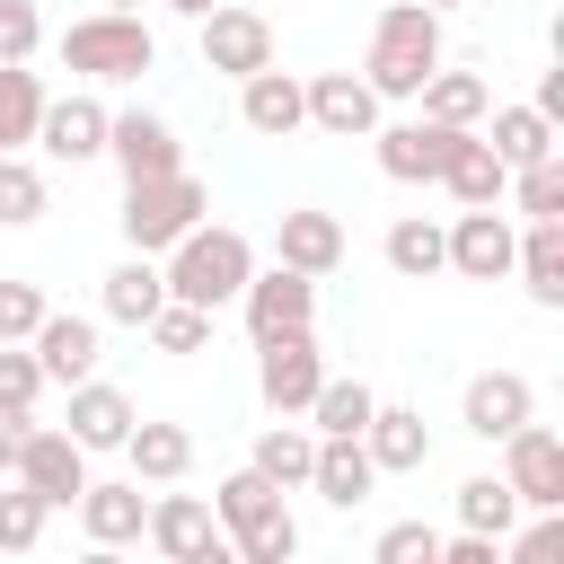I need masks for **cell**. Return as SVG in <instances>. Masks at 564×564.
<instances>
[{"label":"cell","mask_w":564,"mask_h":564,"mask_svg":"<svg viewBox=\"0 0 564 564\" xmlns=\"http://www.w3.org/2000/svg\"><path fill=\"white\" fill-rule=\"evenodd\" d=\"M167 300H185V308H229L238 291H247V273H256V247H247V229H229V220H194L176 247H167Z\"/></svg>","instance_id":"1"},{"label":"cell","mask_w":564,"mask_h":564,"mask_svg":"<svg viewBox=\"0 0 564 564\" xmlns=\"http://www.w3.org/2000/svg\"><path fill=\"white\" fill-rule=\"evenodd\" d=\"M432 70H441V9H423V0H388L379 26H370V53H361L370 97H379V106H388V97H414Z\"/></svg>","instance_id":"2"},{"label":"cell","mask_w":564,"mask_h":564,"mask_svg":"<svg viewBox=\"0 0 564 564\" xmlns=\"http://www.w3.org/2000/svg\"><path fill=\"white\" fill-rule=\"evenodd\" d=\"M212 520L229 529V555H247V564H291V555H300V520H291L282 485H273V476H256V467L220 476Z\"/></svg>","instance_id":"3"},{"label":"cell","mask_w":564,"mask_h":564,"mask_svg":"<svg viewBox=\"0 0 564 564\" xmlns=\"http://www.w3.org/2000/svg\"><path fill=\"white\" fill-rule=\"evenodd\" d=\"M159 62V35L141 26V9H88L62 26V70L79 79H141Z\"/></svg>","instance_id":"4"},{"label":"cell","mask_w":564,"mask_h":564,"mask_svg":"<svg viewBox=\"0 0 564 564\" xmlns=\"http://www.w3.org/2000/svg\"><path fill=\"white\" fill-rule=\"evenodd\" d=\"M203 212H212V194H203L194 167H167V176H132L123 185V238H132V256H167Z\"/></svg>","instance_id":"5"},{"label":"cell","mask_w":564,"mask_h":564,"mask_svg":"<svg viewBox=\"0 0 564 564\" xmlns=\"http://www.w3.org/2000/svg\"><path fill=\"white\" fill-rule=\"evenodd\" d=\"M502 485L520 494V511H564V432H546L538 414L502 432Z\"/></svg>","instance_id":"6"},{"label":"cell","mask_w":564,"mask_h":564,"mask_svg":"<svg viewBox=\"0 0 564 564\" xmlns=\"http://www.w3.org/2000/svg\"><path fill=\"white\" fill-rule=\"evenodd\" d=\"M317 379H326V361H317V335H308V326H291V335H264V344H256V397H264L273 414H308Z\"/></svg>","instance_id":"7"},{"label":"cell","mask_w":564,"mask_h":564,"mask_svg":"<svg viewBox=\"0 0 564 564\" xmlns=\"http://www.w3.org/2000/svg\"><path fill=\"white\" fill-rule=\"evenodd\" d=\"M141 538H150L167 564H229V529H220L212 502H194V494H159L150 520H141Z\"/></svg>","instance_id":"8"},{"label":"cell","mask_w":564,"mask_h":564,"mask_svg":"<svg viewBox=\"0 0 564 564\" xmlns=\"http://www.w3.org/2000/svg\"><path fill=\"white\" fill-rule=\"evenodd\" d=\"M194 26H203V70H220V79H247V70L273 62V26L256 9H238V0H212Z\"/></svg>","instance_id":"9"},{"label":"cell","mask_w":564,"mask_h":564,"mask_svg":"<svg viewBox=\"0 0 564 564\" xmlns=\"http://www.w3.org/2000/svg\"><path fill=\"white\" fill-rule=\"evenodd\" d=\"M511 247H520V229H511L502 203H467L449 220V273H467V282H502L511 273Z\"/></svg>","instance_id":"10"},{"label":"cell","mask_w":564,"mask_h":564,"mask_svg":"<svg viewBox=\"0 0 564 564\" xmlns=\"http://www.w3.org/2000/svg\"><path fill=\"white\" fill-rule=\"evenodd\" d=\"M18 485H35L53 511H70L79 502V485H88V449L70 441V432H44V423H26V441H18V467H9Z\"/></svg>","instance_id":"11"},{"label":"cell","mask_w":564,"mask_h":564,"mask_svg":"<svg viewBox=\"0 0 564 564\" xmlns=\"http://www.w3.org/2000/svg\"><path fill=\"white\" fill-rule=\"evenodd\" d=\"M106 159H115L123 185H132V176H167V167H185V141H176L167 115L132 106V115H106Z\"/></svg>","instance_id":"12"},{"label":"cell","mask_w":564,"mask_h":564,"mask_svg":"<svg viewBox=\"0 0 564 564\" xmlns=\"http://www.w3.org/2000/svg\"><path fill=\"white\" fill-rule=\"evenodd\" d=\"M300 97H308V123L335 132V141H370L379 132V97H370L361 70H317V79H300Z\"/></svg>","instance_id":"13"},{"label":"cell","mask_w":564,"mask_h":564,"mask_svg":"<svg viewBox=\"0 0 564 564\" xmlns=\"http://www.w3.org/2000/svg\"><path fill=\"white\" fill-rule=\"evenodd\" d=\"M238 308H247V335L264 344V335H291V326H308V317H317V282H308V273H291V264H273V273H247Z\"/></svg>","instance_id":"14"},{"label":"cell","mask_w":564,"mask_h":564,"mask_svg":"<svg viewBox=\"0 0 564 564\" xmlns=\"http://www.w3.org/2000/svg\"><path fill=\"white\" fill-rule=\"evenodd\" d=\"M26 352H35V370H44V388H79V379L97 370V317H70V308H44V317H35V335H26Z\"/></svg>","instance_id":"15"},{"label":"cell","mask_w":564,"mask_h":564,"mask_svg":"<svg viewBox=\"0 0 564 564\" xmlns=\"http://www.w3.org/2000/svg\"><path fill=\"white\" fill-rule=\"evenodd\" d=\"M529 414H538V388H529L520 370H476L467 397H458V423H467L476 441H502V432H520Z\"/></svg>","instance_id":"16"},{"label":"cell","mask_w":564,"mask_h":564,"mask_svg":"<svg viewBox=\"0 0 564 564\" xmlns=\"http://www.w3.org/2000/svg\"><path fill=\"white\" fill-rule=\"evenodd\" d=\"M35 150H53V159H106V106L88 97V88H70V97H44V115H35Z\"/></svg>","instance_id":"17"},{"label":"cell","mask_w":564,"mask_h":564,"mask_svg":"<svg viewBox=\"0 0 564 564\" xmlns=\"http://www.w3.org/2000/svg\"><path fill=\"white\" fill-rule=\"evenodd\" d=\"M370 141H379V176H397V185H432L441 159H449V141H458V123L414 115V123H388V132H370Z\"/></svg>","instance_id":"18"},{"label":"cell","mask_w":564,"mask_h":564,"mask_svg":"<svg viewBox=\"0 0 564 564\" xmlns=\"http://www.w3.org/2000/svg\"><path fill=\"white\" fill-rule=\"evenodd\" d=\"M238 115H247V132H264V141H291L300 123H308V97H300V79L291 70H247L238 79Z\"/></svg>","instance_id":"19"},{"label":"cell","mask_w":564,"mask_h":564,"mask_svg":"<svg viewBox=\"0 0 564 564\" xmlns=\"http://www.w3.org/2000/svg\"><path fill=\"white\" fill-rule=\"evenodd\" d=\"M273 264L326 282V273L344 264V220H335V212H282V229H273Z\"/></svg>","instance_id":"20"},{"label":"cell","mask_w":564,"mask_h":564,"mask_svg":"<svg viewBox=\"0 0 564 564\" xmlns=\"http://www.w3.org/2000/svg\"><path fill=\"white\" fill-rule=\"evenodd\" d=\"M361 449H370V467H379V476H414V467L432 458V432H423V414H414V405H370Z\"/></svg>","instance_id":"21"},{"label":"cell","mask_w":564,"mask_h":564,"mask_svg":"<svg viewBox=\"0 0 564 564\" xmlns=\"http://www.w3.org/2000/svg\"><path fill=\"white\" fill-rule=\"evenodd\" d=\"M79 449H123V432H132V397L123 388H106L97 370L70 388V423H62Z\"/></svg>","instance_id":"22"},{"label":"cell","mask_w":564,"mask_h":564,"mask_svg":"<svg viewBox=\"0 0 564 564\" xmlns=\"http://www.w3.org/2000/svg\"><path fill=\"white\" fill-rule=\"evenodd\" d=\"M432 185H449L458 203H502L511 167H502V159H494V141H485V132L467 123V132L449 141V159H441V176H432Z\"/></svg>","instance_id":"23"},{"label":"cell","mask_w":564,"mask_h":564,"mask_svg":"<svg viewBox=\"0 0 564 564\" xmlns=\"http://www.w3.org/2000/svg\"><path fill=\"white\" fill-rule=\"evenodd\" d=\"M511 273L538 308H564V220H529L520 247H511Z\"/></svg>","instance_id":"24"},{"label":"cell","mask_w":564,"mask_h":564,"mask_svg":"<svg viewBox=\"0 0 564 564\" xmlns=\"http://www.w3.org/2000/svg\"><path fill=\"white\" fill-rule=\"evenodd\" d=\"M308 485L335 502V511H352V502H370V485H379V467H370V449L361 441H335V432H317V458H308Z\"/></svg>","instance_id":"25"},{"label":"cell","mask_w":564,"mask_h":564,"mask_svg":"<svg viewBox=\"0 0 564 564\" xmlns=\"http://www.w3.org/2000/svg\"><path fill=\"white\" fill-rule=\"evenodd\" d=\"M141 520H150L141 476H132V485H79V529H88V546H132Z\"/></svg>","instance_id":"26"},{"label":"cell","mask_w":564,"mask_h":564,"mask_svg":"<svg viewBox=\"0 0 564 564\" xmlns=\"http://www.w3.org/2000/svg\"><path fill=\"white\" fill-rule=\"evenodd\" d=\"M123 458H132V476H141V485H176V476L194 467V432H185V423H141V414H132Z\"/></svg>","instance_id":"27"},{"label":"cell","mask_w":564,"mask_h":564,"mask_svg":"<svg viewBox=\"0 0 564 564\" xmlns=\"http://www.w3.org/2000/svg\"><path fill=\"white\" fill-rule=\"evenodd\" d=\"M97 300H106V317H115V326H150V308L167 300L159 256H123V264L106 273V291H97Z\"/></svg>","instance_id":"28"},{"label":"cell","mask_w":564,"mask_h":564,"mask_svg":"<svg viewBox=\"0 0 564 564\" xmlns=\"http://www.w3.org/2000/svg\"><path fill=\"white\" fill-rule=\"evenodd\" d=\"M308 458H317V432H300L291 414H273V423L256 432V449H247V467H256V476H273L282 494H291V485H308Z\"/></svg>","instance_id":"29"},{"label":"cell","mask_w":564,"mask_h":564,"mask_svg":"<svg viewBox=\"0 0 564 564\" xmlns=\"http://www.w3.org/2000/svg\"><path fill=\"white\" fill-rule=\"evenodd\" d=\"M414 97H423V115H432V123H458V132H467V123H485V106H494V88H485L476 70H432Z\"/></svg>","instance_id":"30"},{"label":"cell","mask_w":564,"mask_h":564,"mask_svg":"<svg viewBox=\"0 0 564 564\" xmlns=\"http://www.w3.org/2000/svg\"><path fill=\"white\" fill-rule=\"evenodd\" d=\"M485 115H494V132H485V141H494V159H502V167H529V159H546V150H555V123H546L538 106H485Z\"/></svg>","instance_id":"31"},{"label":"cell","mask_w":564,"mask_h":564,"mask_svg":"<svg viewBox=\"0 0 564 564\" xmlns=\"http://www.w3.org/2000/svg\"><path fill=\"white\" fill-rule=\"evenodd\" d=\"M388 264H397L405 282L449 273V229H441V220H397V229H388Z\"/></svg>","instance_id":"32"},{"label":"cell","mask_w":564,"mask_h":564,"mask_svg":"<svg viewBox=\"0 0 564 564\" xmlns=\"http://www.w3.org/2000/svg\"><path fill=\"white\" fill-rule=\"evenodd\" d=\"M370 379H317V397H308V423L317 432H335V441H361V423H370Z\"/></svg>","instance_id":"33"},{"label":"cell","mask_w":564,"mask_h":564,"mask_svg":"<svg viewBox=\"0 0 564 564\" xmlns=\"http://www.w3.org/2000/svg\"><path fill=\"white\" fill-rule=\"evenodd\" d=\"M35 115H44V79L26 62H0V150H26Z\"/></svg>","instance_id":"34"},{"label":"cell","mask_w":564,"mask_h":564,"mask_svg":"<svg viewBox=\"0 0 564 564\" xmlns=\"http://www.w3.org/2000/svg\"><path fill=\"white\" fill-rule=\"evenodd\" d=\"M511 212L520 220H564V159L546 150V159H529V167H511Z\"/></svg>","instance_id":"35"},{"label":"cell","mask_w":564,"mask_h":564,"mask_svg":"<svg viewBox=\"0 0 564 564\" xmlns=\"http://www.w3.org/2000/svg\"><path fill=\"white\" fill-rule=\"evenodd\" d=\"M520 520V494L502 485V476H467L458 485V529H485V538H502Z\"/></svg>","instance_id":"36"},{"label":"cell","mask_w":564,"mask_h":564,"mask_svg":"<svg viewBox=\"0 0 564 564\" xmlns=\"http://www.w3.org/2000/svg\"><path fill=\"white\" fill-rule=\"evenodd\" d=\"M44 520H53V502L35 485H9L0 494V555H35L44 546Z\"/></svg>","instance_id":"37"},{"label":"cell","mask_w":564,"mask_h":564,"mask_svg":"<svg viewBox=\"0 0 564 564\" xmlns=\"http://www.w3.org/2000/svg\"><path fill=\"white\" fill-rule=\"evenodd\" d=\"M141 335H150L159 352H203V344H212V308H185V300H159Z\"/></svg>","instance_id":"38"},{"label":"cell","mask_w":564,"mask_h":564,"mask_svg":"<svg viewBox=\"0 0 564 564\" xmlns=\"http://www.w3.org/2000/svg\"><path fill=\"white\" fill-rule=\"evenodd\" d=\"M26 220H44V176L18 150H0V229H26Z\"/></svg>","instance_id":"39"},{"label":"cell","mask_w":564,"mask_h":564,"mask_svg":"<svg viewBox=\"0 0 564 564\" xmlns=\"http://www.w3.org/2000/svg\"><path fill=\"white\" fill-rule=\"evenodd\" d=\"M35 397H44L35 352H26V344H0V405H9V414H35Z\"/></svg>","instance_id":"40"},{"label":"cell","mask_w":564,"mask_h":564,"mask_svg":"<svg viewBox=\"0 0 564 564\" xmlns=\"http://www.w3.org/2000/svg\"><path fill=\"white\" fill-rule=\"evenodd\" d=\"M44 308H53V300H44L35 282H18V273H0V344H26Z\"/></svg>","instance_id":"41"},{"label":"cell","mask_w":564,"mask_h":564,"mask_svg":"<svg viewBox=\"0 0 564 564\" xmlns=\"http://www.w3.org/2000/svg\"><path fill=\"white\" fill-rule=\"evenodd\" d=\"M441 555V529L432 520H397V529H379V564H432Z\"/></svg>","instance_id":"42"},{"label":"cell","mask_w":564,"mask_h":564,"mask_svg":"<svg viewBox=\"0 0 564 564\" xmlns=\"http://www.w3.org/2000/svg\"><path fill=\"white\" fill-rule=\"evenodd\" d=\"M35 44H44L35 0H0V62H35Z\"/></svg>","instance_id":"43"},{"label":"cell","mask_w":564,"mask_h":564,"mask_svg":"<svg viewBox=\"0 0 564 564\" xmlns=\"http://www.w3.org/2000/svg\"><path fill=\"white\" fill-rule=\"evenodd\" d=\"M555 546H564V520H555V511H538V520L511 538V564H546Z\"/></svg>","instance_id":"44"},{"label":"cell","mask_w":564,"mask_h":564,"mask_svg":"<svg viewBox=\"0 0 564 564\" xmlns=\"http://www.w3.org/2000/svg\"><path fill=\"white\" fill-rule=\"evenodd\" d=\"M26 423H35V414H9V405H0V476L18 467V441H26Z\"/></svg>","instance_id":"45"},{"label":"cell","mask_w":564,"mask_h":564,"mask_svg":"<svg viewBox=\"0 0 564 564\" xmlns=\"http://www.w3.org/2000/svg\"><path fill=\"white\" fill-rule=\"evenodd\" d=\"M529 106H538V115H546V123H555V115H564V70H546V79H538V97H529Z\"/></svg>","instance_id":"46"},{"label":"cell","mask_w":564,"mask_h":564,"mask_svg":"<svg viewBox=\"0 0 564 564\" xmlns=\"http://www.w3.org/2000/svg\"><path fill=\"white\" fill-rule=\"evenodd\" d=\"M167 9H176V18H203V9H212V0H167Z\"/></svg>","instance_id":"47"},{"label":"cell","mask_w":564,"mask_h":564,"mask_svg":"<svg viewBox=\"0 0 564 564\" xmlns=\"http://www.w3.org/2000/svg\"><path fill=\"white\" fill-rule=\"evenodd\" d=\"M97 9H141V0H97Z\"/></svg>","instance_id":"48"},{"label":"cell","mask_w":564,"mask_h":564,"mask_svg":"<svg viewBox=\"0 0 564 564\" xmlns=\"http://www.w3.org/2000/svg\"><path fill=\"white\" fill-rule=\"evenodd\" d=\"M423 9H458V0H423Z\"/></svg>","instance_id":"49"}]
</instances>
